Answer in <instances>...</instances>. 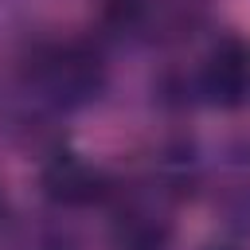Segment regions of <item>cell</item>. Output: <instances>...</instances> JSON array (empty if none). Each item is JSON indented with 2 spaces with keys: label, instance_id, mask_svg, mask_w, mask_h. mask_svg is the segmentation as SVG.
Returning <instances> with one entry per match:
<instances>
[{
  "label": "cell",
  "instance_id": "6da1fadb",
  "mask_svg": "<svg viewBox=\"0 0 250 250\" xmlns=\"http://www.w3.org/2000/svg\"><path fill=\"white\" fill-rule=\"evenodd\" d=\"M0 86L66 121L105 98L109 59L102 39H90V35L27 39L8 59Z\"/></svg>",
  "mask_w": 250,
  "mask_h": 250
},
{
  "label": "cell",
  "instance_id": "7a4b0ae2",
  "mask_svg": "<svg viewBox=\"0 0 250 250\" xmlns=\"http://www.w3.org/2000/svg\"><path fill=\"white\" fill-rule=\"evenodd\" d=\"M109 219V250H172L176 242V203L164 199L148 180L133 188H117Z\"/></svg>",
  "mask_w": 250,
  "mask_h": 250
},
{
  "label": "cell",
  "instance_id": "3957f363",
  "mask_svg": "<svg viewBox=\"0 0 250 250\" xmlns=\"http://www.w3.org/2000/svg\"><path fill=\"white\" fill-rule=\"evenodd\" d=\"M195 105L207 109H242L250 105V43L238 35L211 39L199 59L188 66Z\"/></svg>",
  "mask_w": 250,
  "mask_h": 250
},
{
  "label": "cell",
  "instance_id": "277c9868",
  "mask_svg": "<svg viewBox=\"0 0 250 250\" xmlns=\"http://www.w3.org/2000/svg\"><path fill=\"white\" fill-rule=\"evenodd\" d=\"M117 188H121V184H117L102 164L70 152L66 145H62L59 152H51V156L39 160V191H43V199H47L51 207H59V211L109 207L113 195H117Z\"/></svg>",
  "mask_w": 250,
  "mask_h": 250
},
{
  "label": "cell",
  "instance_id": "5b68a950",
  "mask_svg": "<svg viewBox=\"0 0 250 250\" xmlns=\"http://www.w3.org/2000/svg\"><path fill=\"white\" fill-rule=\"evenodd\" d=\"M223 180L215 188V215L234 238H250V145L219 160Z\"/></svg>",
  "mask_w": 250,
  "mask_h": 250
},
{
  "label": "cell",
  "instance_id": "8992f818",
  "mask_svg": "<svg viewBox=\"0 0 250 250\" xmlns=\"http://www.w3.org/2000/svg\"><path fill=\"white\" fill-rule=\"evenodd\" d=\"M145 16L148 0H98V31L105 39H141Z\"/></svg>",
  "mask_w": 250,
  "mask_h": 250
},
{
  "label": "cell",
  "instance_id": "52a82bcc",
  "mask_svg": "<svg viewBox=\"0 0 250 250\" xmlns=\"http://www.w3.org/2000/svg\"><path fill=\"white\" fill-rule=\"evenodd\" d=\"M12 250H82L78 234L59 219H27L12 234Z\"/></svg>",
  "mask_w": 250,
  "mask_h": 250
},
{
  "label": "cell",
  "instance_id": "ba28073f",
  "mask_svg": "<svg viewBox=\"0 0 250 250\" xmlns=\"http://www.w3.org/2000/svg\"><path fill=\"white\" fill-rule=\"evenodd\" d=\"M12 31V4L8 0H0V39Z\"/></svg>",
  "mask_w": 250,
  "mask_h": 250
},
{
  "label": "cell",
  "instance_id": "9c48e42d",
  "mask_svg": "<svg viewBox=\"0 0 250 250\" xmlns=\"http://www.w3.org/2000/svg\"><path fill=\"white\" fill-rule=\"evenodd\" d=\"M203 250H242V246H234V242H207Z\"/></svg>",
  "mask_w": 250,
  "mask_h": 250
},
{
  "label": "cell",
  "instance_id": "30bf717a",
  "mask_svg": "<svg viewBox=\"0 0 250 250\" xmlns=\"http://www.w3.org/2000/svg\"><path fill=\"white\" fill-rule=\"evenodd\" d=\"M0 223H4V203H0Z\"/></svg>",
  "mask_w": 250,
  "mask_h": 250
}]
</instances>
